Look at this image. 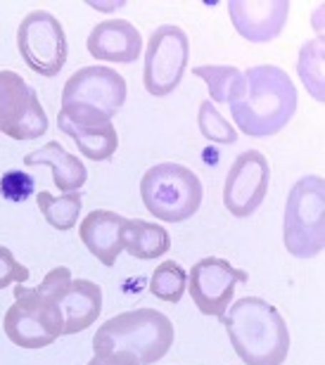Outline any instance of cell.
Segmentation results:
<instances>
[{
	"label": "cell",
	"mask_w": 325,
	"mask_h": 365,
	"mask_svg": "<svg viewBox=\"0 0 325 365\" xmlns=\"http://www.w3.org/2000/svg\"><path fill=\"white\" fill-rule=\"evenodd\" d=\"M245 88L231 105V116L249 138L280 133L297 112V88L290 74L273 64H256L242 71Z\"/></svg>",
	"instance_id": "cell-1"
},
{
	"label": "cell",
	"mask_w": 325,
	"mask_h": 365,
	"mask_svg": "<svg viewBox=\"0 0 325 365\" xmlns=\"http://www.w3.org/2000/svg\"><path fill=\"white\" fill-rule=\"evenodd\" d=\"M219 320L245 365H283L287 361L290 330L280 311L266 299L242 297Z\"/></svg>",
	"instance_id": "cell-2"
},
{
	"label": "cell",
	"mask_w": 325,
	"mask_h": 365,
	"mask_svg": "<svg viewBox=\"0 0 325 365\" xmlns=\"http://www.w3.org/2000/svg\"><path fill=\"white\" fill-rule=\"evenodd\" d=\"M174 346V323L161 311L136 309L109 318L93 337L95 356L131 354L140 365L159 363Z\"/></svg>",
	"instance_id": "cell-3"
},
{
	"label": "cell",
	"mask_w": 325,
	"mask_h": 365,
	"mask_svg": "<svg viewBox=\"0 0 325 365\" xmlns=\"http://www.w3.org/2000/svg\"><path fill=\"white\" fill-rule=\"evenodd\" d=\"M202 180L183 164L164 162L150 166L140 178V200L150 216L164 223H183L202 207Z\"/></svg>",
	"instance_id": "cell-4"
},
{
	"label": "cell",
	"mask_w": 325,
	"mask_h": 365,
	"mask_svg": "<svg viewBox=\"0 0 325 365\" xmlns=\"http://www.w3.org/2000/svg\"><path fill=\"white\" fill-rule=\"evenodd\" d=\"M283 242L294 259H314L325 247V182L304 176L292 185L285 204Z\"/></svg>",
	"instance_id": "cell-5"
},
{
	"label": "cell",
	"mask_w": 325,
	"mask_h": 365,
	"mask_svg": "<svg viewBox=\"0 0 325 365\" xmlns=\"http://www.w3.org/2000/svg\"><path fill=\"white\" fill-rule=\"evenodd\" d=\"M3 330L19 349H46L62 337L60 306L39 294L34 287L17 284L14 302L5 311Z\"/></svg>",
	"instance_id": "cell-6"
},
{
	"label": "cell",
	"mask_w": 325,
	"mask_h": 365,
	"mask_svg": "<svg viewBox=\"0 0 325 365\" xmlns=\"http://www.w3.org/2000/svg\"><path fill=\"white\" fill-rule=\"evenodd\" d=\"M17 50L26 67L39 76L53 78L62 71L69 46L60 19L53 12L34 10L19 21Z\"/></svg>",
	"instance_id": "cell-7"
},
{
	"label": "cell",
	"mask_w": 325,
	"mask_h": 365,
	"mask_svg": "<svg viewBox=\"0 0 325 365\" xmlns=\"http://www.w3.org/2000/svg\"><path fill=\"white\" fill-rule=\"evenodd\" d=\"M190 57L188 34L176 24L154 29L145 48L143 86L154 98L171 95L183 83Z\"/></svg>",
	"instance_id": "cell-8"
},
{
	"label": "cell",
	"mask_w": 325,
	"mask_h": 365,
	"mask_svg": "<svg viewBox=\"0 0 325 365\" xmlns=\"http://www.w3.org/2000/svg\"><path fill=\"white\" fill-rule=\"evenodd\" d=\"M48 116L39 95L17 71H0V133L10 140H36L46 135Z\"/></svg>",
	"instance_id": "cell-9"
},
{
	"label": "cell",
	"mask_w": 325,
	"mask_h": 365,
	"mask_svg": "<svg viewBox=\"0 0 325 365\" xmlns=\"http://www.w3.org/2000/svg\"><path fill=\"white\" fill-rule=\"evenodd\" d=\"M247 280V271L235 268L231 261L206 257L199 259L188 271V292L202 316L221 318L228 306L233 304L235 284Z\"/></svg>",
	"instance_id": "cell-10"
},
{
	"label": "cell",
	"mask_w": 325,
	"mask_h": 365,
	"mask_svg": "<svg viewBox=\"0 0 325 365\" xmlns=\"http://www.w3.org/2000/svg\"><path fill=\"white\" fill-rule=\"evenodd\" d=\"M57 128L69 135L86 159L105 162L119 148V135L112 119L88 105H62L57 114Z\"/></svg>",
	"instance_id": "cell-11"
},
{
	"label": "cell",
	"mask_w": 325,
	"mask_h": 365,
	"mask_svg": "<svg viewBox=\"0 0 325 365\" xmlns=\"http://www.w3.org/2000/svg\"><path fill=\"white\" fill-rule=\"evenodd\" d=\"M271 185V164L259 150L235 159L224 182V204L235 218H249L261 207Z\"/></svg>",
	"instance_id": "cell-12"
},
{
	"label": "cell",
	"mask_w": 325,
	"mask_h": 365,
	"mask_svg": "<svg viewBox=\"0 0 325 365\" xmlns=\"http://www.w3.org/2000/svg\"><path fill=\"white\" fill-rule=\"evenodd\" d=\"M126 78L119 71L100 67H84L66 78L62 91V105H88L100 109L109 119L121 112L124 102H126Z\"/></svg>",
	"instance_id": "cell-13"
},
{
	"label": "cell",
	"mask_w": 325,
	"mask_h": 365,
	"mask_svg": "<svg viewBox=\"0 0 325 365\" xmlns=\"http://www.w3.org/2000/svg\"><path fill=\"white\" fill-rule=\"evenodd\" d=\"M231 21L249 43H271L278 38L290 17V0H231L226 5Z\"/></svg>",
	"instance_id": "cell-14"
},
{
	"label": "cell",
	"mask_w": 325,
	"mask_h": 365,
	"mask_svg": "<svg viewBox=\"0 0 325 365\" xmlns=\"http://www.w3.org/2000/svg\"><path fill=\"white\" fill-rule=\"evenodd\" d=\"M86 48L95 60L109 64H133L140 60L143 38L129 19L100 21L88 34Z\"/></svg>",
	"instance_id": "cell-15"
},
{
	"label": "cell",
	"mask_w": 325,
	"mask_h": 365,
	"mask_svg": "<svg viewBox=\"0 0 325 365\" xmlns=\"http://www.w3.org/2000/svg\"><path fill=\"white\" fill-rule=\"evenodd\" d=\"M124 221L116 211L109 209H95L88 216H84V223L79 228V237L88 252L100 261L102 266L112 268L124 250Z\"/></svg>",
	"instance_id": "cell-16"
},
{
	"label": "cell",
	"mask_w": 325,
	"mask_h": 365,
	"mask_svg": "<svg viewBox=\"0 0 325 365\" xmlns=\"http://www.w3.org/2000/svg\"><path fill=\"white\" fill-rule=\"evenodd\" d=\"M102 311V287L93 280H71L60 302L62 334H79L88 330Z\"/></svg>",
	"instance_id": "cell-17"
},
{
	"label": "cell",
	"mask_w": 325,
	"mask_h": 365,
	"mask_svg": "<svg viewBox=\"0 0 325 365\" xmlns=\"http://www.w3.org/2000/svg\"><path fill=\"white\" fill-rule=\"evenodd\" d=\"M24 166H50L53 169V182L62 195L79 192L88 180V169L79 157L69 155L60 143L50 140L43 148L29 152L24 157Z\"/></svg>",
	"instance_id": "cell-18"
},
{
	"label": "cell",
	"mask_w": 325,
	"mask_h": 365,
	"mask_svg": "<svg viewBox=\"0 0 325 365\" xmlns=\"http://www.w3.org/2000/svg\"><path fill=\"white\" fill-rule=\"evenodd\" d=\"M124 250L131 257L152 261L169 254L171 250V235L164 225L152 221H140V218H126L124 221Z\"/></svg>",
	"instance_id": "cell-19"
},
{
	"label": "cell",
	"mask_w": 325,
	"mask_h": 365,
	"mask_svg": "<svg viewBox=\"0 0 325 365\" xmlns=\"http://www.w3.org/2000/svg\"><path fill=\"white\" fill-rule=\"evenodd\" d=\"M193 74L206 83L211 105H231L245 88L242 71L228 64H202V67H193Z\"/></svg>",
	"instance_id": "cell-20"
},
{
	"label": "cell",
	"mask_w": 325,
	"mask_h": 365,
	"mask_svg": "<svg viewBox=\"0 0 325 365\" xmlns=\"http://www.w3.org/2000/svg\"><path fill=\"white\" fill-rule=\"evenodd\" d=\"M36 204H39L43 218L48 225H53L55 230H71L79 223L81 207H84V197L79 192H66V195H50L48 190L36 195Z\"/></svg>",
	"instance_id": "cell-21"
},
{
	"label": "cell",
	"mask_w": 325,
	"mask_h": 365,
	"mask_svg": "<svg viewBox=\"0 0 325 365\" xmlns=\"http://www.w3.org/2000/svg\"><path fill=\"white\" fill-rule=\"evenodd\" d=\"M150 292L166 304H179L188 292V271L174 259L161 261L150 277Z\"/></svg>",
	"instance_id": "cell-22"
},
{
	"label": "cell",
	"mask_w": 325,
	"mask_h": 365,
	"mask_svg": "<svg viewBox=\"0 0 325 365\" xmlns=\"http://www.w3.org/2000/svg\"><path fill=\"white\" fill-rule=\"evenodd\" d=\"M323 36H319L316 41H306L299 50V62H297V71L304 81L306 91L311 93V98L316 102L325 100V76H323Z\"/></svg>",
	"instance_id": "cell-23"
},
{
	"label": "cell",
	"mask_w": 325,
	"mask_h": 365,
	"mask_svg": "<svg viewBox=\"0 0 325 365\" xmlns=\"http://www.w3.org/2000/svg\"><path fill=\"white\" fill-rule=\"evenodd\" d=\"M197 128L209 143H219V145L238 143V130H235L231 121H226V116L221 114L216 105H211V102H202V105H199Z\"/></svg>",
	"instance_id": "cell-24"
},
{
	"label": "cell",
	"mask_w": 325,
	"mask_h": 365,
	"mask_svg": "<svg viewBox=\"0 0 325 365\" xmlns=\"http://www.w3.org/2000/svg\"><path fill=\"white\" fill-rule=\"evenodd\" d=\"M71 271L66 266H57L53 268L46 277H43V282L39 284V287H34L39 294H43L46 299H50V302H55L57 306H60L62 297L66 294V289H69L71 284Z\"/></svg>",
	"instance_id": "cell-25"
},
{
	"label": "cell",
	"mask_w": 325,
	"mask_h": 365,
	"mask_svg": "<svg viewBox=\"0 0 325 365\" xmlns=\"http://www.w3.org/2000/svg\"><path fill=\"white\" fill-rule=\"evenodd\" d=\"M0 190H3L5 200L21 202L34 192V176H29L24 171H10L0 180Z\"/></svg>",
	"instance_id": "cell-26"
},
{
	"label": "cell",
	"mask_w": 325,
	"mask_h": 365,
	"mask_svg": "<svg viewBox=\"0 0 325 365\" xmlns=\"http://www.w3.org/2000/svg\"><path fill=\"white\" fill-rule=\"evenodd\" d=\"M29 280V268L21 266L14 254L7 250V247L0 245V289H5L7 284L17 282L24 284Z\"/></svg>",
	"instance_id": "cell-27"
},
{
	"label": "cell",
	"mask_w": 325,
	"mask_h": 365,
	"mask_svg": "<svg viewBox=\"0 0 325 365\" xmlns=\"http://www.w3.org/2000/svg\"><path fill=\"white\" fill-rule=\"evenodd\" d=\"M88 365H140L131 354H105V356H93Z\"/></svg>",
	"instance_id": "cell-28"
}]
</instances>
